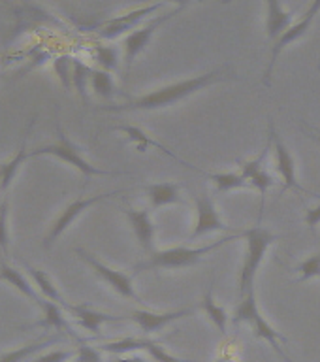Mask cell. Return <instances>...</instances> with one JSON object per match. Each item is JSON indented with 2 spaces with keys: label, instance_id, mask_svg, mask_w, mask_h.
Returning a JSON list of instances; mask_svg holds the SVG:
<instances>
[{
  "label": "cell",
  "instance_id": "6da1fadb",
  "mask_svg": "<svg viewBox=\"0 0 320 362\" xmlns=\"http://www.w3.org/2000/svg\"><path fill=\"white\" fill-rule=\"evenodd\" d=\"M228 76V68H217V70H211V72L200 74V76H194V78L181 79V81H175V83L164 85L160 89H155L147 95L136 96V98H130L129 102H123V104H117V106H102V112H153V110H160V107L174 106L177 102L185 100L189 96H192L198 90L206 89L209 85L217 83L220 79H225Z\"/></svg>",
  "mask_w": 320,
  "mask_h": 362
},
{
  "label": "cell",
  "instance_id": "7a4b0ae2",
  "mask_svg": "<svg viewBox=\"0 0 320 362\" xmlns=\"http://www.w3.org/2000/svg\"><path fill=\"white\" fill-rule=\"evenodd\" d=\"M237 238H243V232H236L230 236H225L217 240L213 243L202 245V247H170V249H158L153 251L147 260L136 264L134 274L147 270H179V268H191V266L200 264L203 257L209 253H213L219 247L226 245V243L234 242Z\"/></svg>",
  "mask_w": 320,
  "mask_h": 362
},
{
  "label": "cell",
  "instance_id": "3957f363",
  "mask_svg": "<svg viewBox=\"0 0 320 362\" xmlns=\"http://www.w3.org/2000/svg\"><path fill=\"white\" fill-rule=\"evenodd\" d=\"M243 238H245V255H243L242 268H239V274H237L239 298H245L247 294L254 293L256 274H259L260 266L264 262L266 253L279 240L277 234H273L266 226L260 225H254L247 230H243Z\"/></svg>",
  "mask_w": 320,
  "mask_h": 362
},
{
  "label": "cell",
  "instance_id": "277c9868",
  "mask_svg": "<svg viewBox=\"0 0 320 362\" xmlns=\"http://www.w3.org/2000/svg\"><path fill=\"white\" fill-rule=\"evenodd\" d=\"M40 155H49V157L59 158L62 163L70 164L72 168L78 170L79 174L85 175V177H93V175H126V172H119V170H102L98 166H93L81 155L79 147L64 134L61 123H57V141L30 151V157H40Z\"/></svg>",
  "mask_w": 320,
  "mask_h": 362
},
{
  "label": "cell",
  "instance_id": "5b68a950",
  "mask_svg": "<svg viewBox=\"0 0 320 362\" xmlns=\"http://www.w3.org/2000/svg\"><path fill=\"white\" fill-rule=\"evenodd\" d=\"M232 321H234V325H243V322L249 325L251 330H253L254 338L264 339V341H268L270 345H273V349L277 351V355L290 362V358H288L287 353H285L281 347V344H287L288 339L285 338L281 332H277L275 328L271 327L270 322L264 319V315L260 313L259 302H256V294L251 293L247 294L245 298L239 300V304H237L236 311H234V315H232Z\"/></svg>",
  "mask_w": 320,
  "mask_h": 362
},
{
  "label": "cell",
  "instance_id": "8992f818",
  "mask_svg": "<svg viewBox=\"0 0 320 362\" xmlns=\"http://www.w3.org/2000/svg\"><path fill=\"white\" fill-rule=\"evenodd\" d=\"M185 8H186V4H175L174 10H170V11H166V13H158V16L151 17V19L146 23V25H141V27H138L130 34H126V38H124V42H123L124 64H126V70L132 66V62L138 59V55H140V53H143V49H146L147 45H149V42H151L153 36H155V34H157L158 30H160V28L166 25V23L172 21L175 16H179L181 11L185 10Z\"/></svg>",
  "mask_w": 320,
  "mask_h": 362
},
{
  "label": "cell",
  "instance_id": "52a82bcc",
  "mask_svg": "<svg viewBox=\"0 0 320 362\" xmlns=\"http://www.w3.org/2000/svg\"><path fill=\"white\" fill-rule=\"evenodd\" d=\"M73 251H76V255H78L79 259L83 260L85 264H89L90 270L95 272L96 276L100 277L107 287H112L119 296L134 300V302H138V304L143 302V300L140 298V294L136 293L134 277L129 276V274H124V272L121 270H115V268H112V266L104 264L100 259H96L95 255L89 253V251H85V249L76 247Z\"/></svg>",
  "mask_w": 320,
  "mask_h": 362
},
{
  "label": "cell",
  "instance_id": "ba28073f",
  "mask_svg": "<svg viewBox=\"0 0 320 362\" xmlns=\"http://www.w3.org/2000/svg\"><path fill=\"white\" fill-rule=\"evenodd\" d=\"M320 11V2H311L309 8L304 11V16L300 17L298 21L294 23L292 27L288 28L287 33L283 34L281 38L273 42L271 45V53H270V61H268V66L264 70V78H262V83L266 87H270L271 85V78H273V68L277 64V59L283 55V51L287 49L288 45L294 44V42H298L300 38H304L305 34L309 33L311 25L315 21V17L319 16Z\"/></svg>",
  "mask_w": 320,
  "mask_h": 362
},
{
  "label": "cell",
  "instance_id": "9c48e42d",
  "mask_svg": "<svg viewBox=\"0 0 320 362\" xmlns=\"http://www.w3.org/2000/svg\"><path fill=\"white\" fill-rule=\"evenodd\" d=\"M121 192H124L123 189H119V191L102 192V194H96V197L78 198V200H73V202L68 204L66 208L61 211V215L57 217L55 223L49 226L47 234H45L44 243H42V245H44V249H49L51 245H53V243L59 240V236H62V234L68 230V226L72 225L73 221L78 219L79 215L83 214V211H87L89 208H93L95 204L102 202V200H106V198H112V197H115V194H121Z\"/></svg>",
  "mask_w": 320,
  "mask_h": 362
},
{
  "label": "cell",
  "instance_id": "30bf717a",
  "mask_svg": "<svg viewBox=\"0 0 320 362\" xmlns=\"http://www.w3.org/2000/svg\"><path fill=\"white\" fill-rule=\"evenodd\" d=\"M168 4L164 2H157V4H146L140 6V8H134V10L126 11V13H121V16H115L112 19H107L96 28V34L100 36L102 40H115L119 36H123L126 33H132L136 30V25L140 21H143L146 17L155 16L158 10H162Z\"/></svg>",
  "mask_w": 320,
  "mask_h": 362
},
{
  "label": "cell",
  "instance_id": "8fae6325",
  "mask_svg": "<svg viewBox=\"0 0 320 362\" xmlns=\"http://www.w3.org/2000/svg\"><path fill=\"white\" fill-rule=\"evenodd\" d=\"M209 232H232V234H236L234 228L223 221L213 198L209 197L208 192H202L196 198V221H194V226H192L191 240L206 236Z\"/></svg>",
  "mask_w": 320,
  "mask_h": 362
},
{
  "label": "cell",
  "instance_id": "7c38bea8",
  "mask_svg": "<svg viewBox=\"0 0 320 362\" xmlns=\"http://www.w3.org/2000/svg\"><path fill=\"white\" fill-rule=\"evenodd\" d=\"M194 311H196V308H185V310L175 311L136 310L130 313V321H134L146 336H151V334L160 332L162 328H166L172 322L194 315Z\"/></svg>",
  "mask_w": 320,
  "mask_h": 362
},
{
  "label": "cell",
  "instance_id": "4fadbf2b",
  "mask_svg": "<svg viewBox=\"0 0 320 362\" xmlns=\"http://www.w3.org/2000/svg\"><path fill=\"white\" fill-rule=\"evenodd\" d=\"M270 140L271 144H273V151H275L277 172L281 174L285 189L302 191V187H300L298 183V175H296V160H294V155L290 153L287 144L283 141L279 132H277L275 124H273V119H270Z\"/></svg>",
  "mask_w": 320,
  "mask_h": 362
},
{
  "label": "cell",
  "instance_id": "5bb4252c",
  "mask_svg": "<svg viewBox=\"0 0 320 362\" xmlns=\"http://www.w3.org/2000/svg\"><path fill=\"white\" fill-rule=\"evenodd\" d=\"M124 215H126L129 225L132 226V232H134L140 247L151 255L155 251V232H157L155 223H153L151 211L147 208H126L124 209Z\"/></svg>",
  "mask_w": 320,
  "mask_h": 362
},
{
  "label": "cell",
  "instance_id": "9a60e30c",
  "mask_svg": "<svg viewBox=\"0 0 320 362\" xmlns=\"http://www.w3.org/2000/svg\"><path fill=\"white\" fill-rule=\"evenodd\" d=\"M294 25V10H287L281 2H266V34L270 42H277Z\"/></svg>",
  "mask_w": 320,
  "mask_h": 362
},
{
  "label": "cell",
  "instance_id": "2e32d148",
  "mask_svg": "<svg viewBox=\"0 0 320 362\" xmlns=\"http://www.w3.org/2000/svg\"><path fill=\"white\" fill-rule=\"evenodd\" d=\"M68 313H72L73 319L78 321V325L81 328H85L87 332L90 334H100V328L104 322H117L123 321V317L109 315V313H104V311L93 310L89 305L85 304H68L66 308Z\"/></svg>",
  "mask_w": 320,
  "mask_h": 362
},
{
  "label": "cell",
  "instance_id": "e0dca14e",
  "mask_svg": "<svg viewBox=\"0 0 320 362\" xmlns=\"http://www.w3.org/2000/svg\"><path fill=\"white\" fill-rule=\"evenodd\" d=\"M181 183L175 181H160V183H149L143 187L146 197L153 208H164V206H174V204H185L181 197Z\"/></svg>",
  "mask_w": 320,
  "mask_h": 362
},
{
  "label": "cell",
  "instance_id": "ac0fdd59",
  "mask_svg": "<svg viewBox=\"0 0 320 362\" xmlns=\"http://www.w3.org/2000/svg\"><path fill=\"white\" fill-rule=\"evenodd\" d=\"M32 124H34V119L28 123L27 127V132H25V138H23L21 146L17 149V153L10 160H6V163L0 164V197H6L8 191H10L11 183L16 180L17 172L21 168L25 160L30 157V153H27V140H28V134H30V130H32Z\"/></svg>",
  "mask_w": 320,
  "mask_h": 362
},
{
  "label": "cell",
  "instance_id": "d6986e66",
  "mask_svg": "<svg viewBox=\"0 0 320 362\" xmlns=\"http://www.w3.org/2000/svg\"><path fill=\"white\" fill-rule=\"evenodd\" d=\"M0 281L8 283L10 287H13L16 291H19V293L25 296V298H28L30 302H34V304L38 305L40 302H42V294L36 291V287H32V283L28 281L27 277L23 276L21 272L17 270V268H13V266L6 264V262H2L0 264Z\"/></svg>",
  "mask_w": 320,
  "mask_h": 362
},
{
  "label": "cell",
  "instance_id": "ffe728a7",
  "mask_svg": "<svg viewBox=\"0 0 320 362\" xmlns=\"http://www.w3.org/2000/svg\"><path fill=\"white\" fill-rule=\"evenodd\" d=\"M25 268H27L28 276H30L32 283L40 291V294H42L45 300H49V302H55V304L61 305L62 310H66L70 302H66L64 296L59 293V288H57L55 283L51 281V277L47 276L44 270H38V268H34V266H30L28 262H25Z\"/></svg>",
  "mask_w": 320,
  "mask_h": 362
},
{
  "label": "cell",
  "instance_id": "44dd1931",
  "mask_svg": "<svg viewBox=\"0 0 320 362\" xmlns=\"http://www.w3.org/2000/svg\"><path fill=\"white\" fill-rule=\"evenodd\" d=\"M200 310L209 317V321L213 322V327L225 336L226 328H228V313H226V310L223 305L217 304L213 293V285H209L208 291L203 293L202 302H200Z\"/></svg>",
  "mask_w": 320,
  "mask_h": 362
},
{
  "label": "cell",
  "instance_id": "7402d4cb",
  "mask_svg": "<svg viewBox=\"0 0 320 362\" xmlns=\"http://www.w3.org/2000/svg\"><path fill=\"white\" fill-rule=\"evenodd\" d=\"M38 308L42 310V313H44V319H42V322H40L42 327L55 328V330H59V332H66L76 338L72 327L68 325L66 317H64V313H62L61 305L55 304V302H49V300L42 298Z\"/></svg>",
  "mask_w": 320,
  "mask_h": 362
},
{
  "label": "cell",
  "instance_id": "603a6c76",
  "mask_svg": "<svg viewBox=\"0 0 320 362\" xmlns=\"http://www.w3.org/2000/svg\"><path fill=\"white\" fill-rule=\"evenodd\" d=\"M155 339L151 338H138V336H129V338L115 339V341H107V344L100 345V351H106V353H112V355H129V353H134V351H146L149 345L153 344Z\"/></svg>",
  "mask_w": 320,
  "mask_h": 362
},
{
  "label": "cell",
  "instance_id": "cb8c5ba5",
  "mask_svg": "<svg viewBox=\"0 0 320 362\" xmlns=\"http://www.w3.org/2000/svg\"><path fill=\"white\" fill-rule=\"evenodd\" d=\"M115 130H119V132H124V134L129 136V140L132 141L136 146V149L140 153H146L147 147H157V149H160L162 153H166V155H170V157L177 158V160H181L179 157H175L174 153L168 151L166 147H162L160 144H157V141L153 140V138H149V136L143 132L141 129H138V127H129V124H119V127H115ZM183 163V160H181Z\"/></svg>",
  "mask_w": 320,
  "mask_h": 362
},
{
  "label": "cell",
  "instance_id": "d4e9b609",
  "mask_svg": "<svg viewBox=\"0 0 320 362\" xmlns=\"http://www.w3.org/2000/svg\"><path fill=\"white\" fill-rule=\"evenodd\" d=\"M215 183L217 192H230L237 189H251L247 180L239 172H220V174H206Z\"/></svg>",
  "mask_w": 320,
  "mask_h": 362
},
{
  "label": "cell",
  "instance_id": "484cf974",
  "mask_svg": "<svg viewBox=\"0 0 320 362\" xmlns=\"http://www.w3.org/2000/svg\"><path fill=\"white\" fill-rule=\"evenodd\" d=\"M90 89L95 90L96 96L100 98H113L115 96V83H113L112 72H106V70H100L96 68L90 74Z\"/></svg>",
  "mask_w": 320,
  "mask_h": 362
},
{
  "label": "cell",
  "instance_id": "4316f807",
  "mask_svg": "<svg viewBox=\"0 0 320 362\" xmlns=\"http://www.w3.org/2000/svg\"><path fill=\"white\" fill-rule=\"evenodd\" d=\"M90 74L93 68H89L85 62L79 59H73V68H72V87L76 89L81 100L87 102V87L90 85Z\"/></svg>",
  "mask_w": 320,
  "mask_h": 362
},
{
  "label": "cell",
  "instance_id": "83f0119b",
  "mask_svg": "<svg viewBox=\"0 0 320 362\" xmlns=\"http://www.w3.org/2000/svg\"><path fill=\"white\" fill-rule=\"evenodd\" d=\"M51 341H55V338H49V339H42V341H34V344H28L25 347H19L16 351H10V353H4V355L0 356V362H25L28 361L34 353H38L42 351L44 347L51 344Z\"/></svg>",
  "mask_w": 320,
  "mask_h": 362
},
{
  "label": "cell",
  "instance_id": "f1b7e54d",
  "mask_svg": "<svg viewBox=\"0 0 320 362\" xmlns=\"http://www.w3.org/2000/svg\"><path fill=\"white\" fill-rule=\"evenodd\" d=\"M10 198L0 197V251L2 255L10 253Z\"/></svg>",
  "mask_w": 320,
  "mask_h": 362
},
{
  "label": "cell",
  "instance_id": "f546056e",
  "mask_svg": "<svg viewBox=\"0 0 320 362\" xmlns=\"http://www.w3.org/2000/svg\"><path fill=\"white\" fill-rule=\"evenodd\" d=\"M72 68L73 59L70 55H59L53 59V70H55L57 78L64 87V90L72 89Z\"/></svg>",
  "mask_w": 320,
  "mask_h": 362
},
{
  "label": "cell",
  "instance_id": "4dcf8cb0",
  "mask_svg": "<svg viewBox=\"0 0 320 362\" xmlns=\"http://www.w3.org/2000/svg\"><path fill=\"white\" fill-rule=\"evenodd\" d=\"M93 55H95V61L100 64V70L112 72V70L117 68L119 55L117 49L112 47V45H96L95 49H93Z\"/></svg>",
  "mask_w": 320,
  "mask_h": 362
},
{
  "label": "cell",
  "instance_id": "1f68e13d",
  "mask_svg": "<svg viewBox=\"0 0 320 362\" xmlns=\"http://www.w3.org/2000/svg\"><path fill=\"white\" fill-rule=\"evenodd\" d=\"M294 272L300 274V281H309L313 277H320V249L315 253L307 257L305 260H302Z\"/></svg>",
  "mask_w": 320,
  "mask_h": 362
},
{
  "label": "cell",
  "instance_id": "d6a6232c",
  "mask_svg": "<svg viewBox=\"0 0 320 362\" xmlns=\"http://www.w3.org/2000/svg\"><path fill=\"white\" fill-rule=\"evenodd\" d=\"M249 187L251 189H254V191H259L260 192V197H262V202H264V198H266V192L270 191L271 187H275V177L268 172V170H260V172H256L254 175H251L247 180Z\"/></svg>",
  "mask_w": 320,
  "mask_h": 362
},
{
  "label": "cell",
  "instance_id": "836d02e7",
  "mask_svg": "<svg viewBox=\"0 0 320 362\" xmlns=\"http://www.w3.org/2000/svg\"><path fill=\"white\" fill-rule=\"evenodd\" d=\"M146 351L153 356V361L155 362H189V361H181V358L172 355V353H170L168 349H164L162 345L158 344V341H153Z\"/></svg>",
  "mask_w": 320,
  "mask_h": 362
},
{
  "label": "cell",
  "instance_id": "e575fe53",
  "mask_svg": "<svg viewBox=\"0 0 320 362\" xmlns=\"http://www.w3.org/2000/svg\"><path fill=\"white\" fill-rule=\"evenodd\" d=\"M76 362H102L100 351L87 344L79 345L78 351H76Z\"/></svg>",
  "mask_w": 320,
  "mask_h": 362
},
{
  "label": "cell",
  "instance_id": "d590c367",
  "mask_svg": "<svg viewBox=\"0 0 320 362\" xmlns=\"http://www.w3.org/2000/svg\"><path fill=\"white\" fill-rule=\"evenodd\" d=\"M72 351L66 349H59V351H51V353H45V355L38 356L36 361L32 362H66L68 358H72Z\"/></svg>",
  "mask_w": 320,
  "mask_h": 362
},
{
  "label": "cell",
  "instance_id": "8d00e7d4",
  "mask_svg": "<svg viewBox=\"0 0 320 362\" xmlns=\"http://www.w3.org/2000/svg\"><path fill=\"white\" fill-rule=\"evenodd\" d=\"M305 225L309 226L311 232L316 230V226L320 225V202L316 204V206H313V208H309L307 211H305Z\"/></svg>",
  "mask_w": 320,
  "mask_h": 362
},
{
  "label": "cell",
  "instance_id": "74e56055",
  "mask_svg": "<svg viewBox=\"0 0 320 362\" xmlns=\"http://www.w3.org/2000/svg\"><path fill=\"white\" fill-rule=\"evenodd\" d=\"M112 362H147V361L138 355H130V356H115Z\"/></svg>",
  "mask_w": 320,
  "mask_h": 362
},
{
  "label": "cell",
  "instance_id": "f35d334b",
  "mask_svg": "<svg viewBox=\"0 0 320 362\" xmlns=\"http://www.w3.org/2000/svg\"><path fill=\"white\" fill-rule=\"evenodd\" d=\"M304 127L307 130H309L311 138H313V140H315L316 144H319V146H320V129H316V127H309V124H305V123H304Z\"/></svg>",
  "mask_w": 320,
  "mask_h": 362
}]
</instances>
